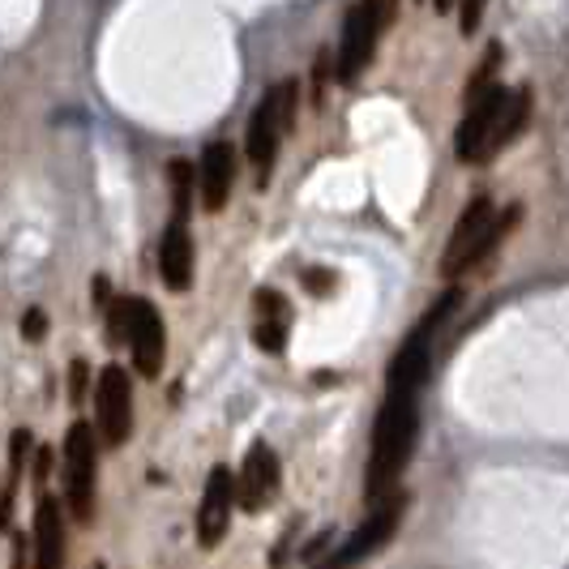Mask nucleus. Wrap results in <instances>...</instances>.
Listing matches in <instances>:
<instances>
[{
    "instance_id": "18",
    "label": "nucleus",
    "mask_w": 569,
    "mask_h": 569,
    "mask_svg": "<svg viewBox=\"0 0 569 569\" xmlns=\"http://www.w3.org/2000/svg\"><path fill=\"white\" fill-rule=\"evenodd\" d=\"M172 215L176 219H189V206H193V163H185V158H172Z\"/></svg>"
},
{
    "instance_id": "22",
    "label": "nucleus",
    "mask_w": 569,
    "mask_h": 569,
    "mask_svg": "<svg viewBox=\"0 0 569 569\" xmlns=\"http://www.w3.org/2000/svg\"><path fill=\"white\" fill-rule=\"evenodd\" d=\"M43 334H48V313L34 304V309L22 313V339H27V343H43Z\"/></svg>"
},
{
    "instance_id": "23",
    "label": "nucleus",
    "mask_w": 569,
    "mask_h": 569,
    "mask_svg": "<svg viewBox=\"0 0 569 569\" xmlns=\"http://www.w3.org/2000/svg\"><path fill=\"white\" fill-rule=\"evenodd\" d=\"M304 287H309L313 296H325V291H334V270H309V275H304Z\"/></svg>"
},
{
    "instance_id": "20",
    "label": "nucleus",
    "mask_w": 569,
    "mask_h": 569,
    "mask_svg": "<svg viewBox=\"0 0 569 569\" xmlns=\"http://www.w3.org/2000/svg\"><path fill=\"white\" fill-rule=\"evenodd\" d=\"M501 56H506V52H501V43H488V52H484V61H479V69H475V77L467 82V91H463V103L479 99L488 86H497V82H493V69L501 64Z\"/></svg>"
},
{
    "instance_id": "3",
    "label": "nucleus",
    "mask_w": 569,
    "mask_h": 569,
    "mask_svg": "<svg viewBox=\"0 0 569 569\" xmlns=\"http://www.w3.org/2000/svg\"><path fill=\"white\" fill-rule=\"evenodd\" d=\"M514 219H518V210H509L506 219H497V206H493L488 197H475L472 206L458 215L449 240H445V254H442L445 279H458V275L472 270L475 261H484V257L506 240V231L514 227Z\"/></svg>"
},
{
    "instance_id": "4",
    "label": "nucleus",
    "mask_w": 569,
    "mask_h": 569,
    "mask_svg": "<svg viewBox=\"0 0 569 569\" xmlns=\"http://www.w3.org/2000/svg\"><path fill=\"white\" fill-rule=\"evenodd\" d=\"M296 99H300V86L291 77L275 82L254 107V116H249L245 155L257 167V185H270V176H275V163H279V151H283V133L296 121Z\"/></svg>"
},
{
    "instance_id": "9",
    "label": "nucleus",
    "mask_w": 569,
    "mask_h": 569,
    "mask_svg": "<svg viewBox=\"0 0 569 569\" xmlns=\"http://www.w3.org/2000/svg\"><path fill=\"white\" fill-rule=\"evenodd\" d=\"M403 509H407L403 497H394V501H385V506L373 509V514H369V518H364V523L343 539V548L330 557V566L325 569H351V566H360L364 557H373L377 548H385L390 536L399 531V523H403Z\"/></svg>"
},
{
    "instance_id": "12",
    "label": "nucleus",
    "mask_w": 569,
    "mask_h": 569,
    "mask_svg": "<svg viewBox=\"0 0 569 569\" xmlns=\"http://www.w3.org/2000/svg\"><path fill=\"white\" fill-rule=\"evenodd\" d=\"M158 275L167 291H189L193 287V236L189 219H167L163 236H158Z\"/></svg>"
},
{
    "instance_id": "2",
    "label": "nucleus",
    "mask_w": 569,
    "mask_h": 569,
    "mask_svg": "<svg viewBox=\"0 0 569 569\" xmlns=\"http://www.w3.org/2000/svg\"><path fill=\"white\" fill-rule=\"evenodd\" d=\"M107 339L121 348L128 343L133 369L142 377H158L163 360H167V325L151 300L128 296V300H112L107 304Z\"/></svg>"
},
{
    "instance_id": "14",
    "label": "nucleus",
    "mask_w": 569,
    "mask_h": 569,
    "mask_svg": "<svg viewBox=\"0 0 569 569\" xmlns=\"http://www.w3.org/2000/svg\"><path fill=\"white\" fill-rule=\"evenodd\" d=\"M34 569H64V509L48 493L34 506Z\"/></svg>"
},
{
    "instance_id": "7",
    "label": "nucleus",
    "mask_w": 569,
    "mask_h": 569,
    "mask_svg": "<svg viewBox=\"0 0 569 569\" xmlns=\"http://www.w3.org/2000/svg\"><path fill=\"white\" fill-rule=\"evenodd\" d=\"M95 433L112 449L133 437V381L121 364H107L95 381Z\"/></svg>"
},
{
    "instance_id": "8",
    "label": "nucleus",
    "mask_w": 569,
    "mask_h": 569,
    "mask_svg": "<svg viewBox=\"0 0 569 569\" xmlns=\"http://www.w3.org/2000/svg\"><path fill=\"white\" fill-rule=\"evenodd\" d=\"M506 103H509V91L501 82L488 86L484 95L467 103L463 125L454 133V155L463 158V163H484V158H493V137H497V125H501Z\"/></svg>"
},
{
    "instance_id": "13",
    "label": "nucleus",
    "mask_w": 569,
    "mask_h": 569,
    "mask_svg": "<svg viewBox=\"0 0 569 569\" xmlns=\"http://www.w3.org/2000/svg\"><path fill=\"white\" fill-rule=\"evenodd\" d=\"M231 185H236V151L227 142H210L201 151V163H197V189H201V206L210 215H219L231 197Z\"/></svg>"
},
{
    "instance_id": "1",
    "label": "nucleus",
    "mask_w": 569,
    "mask_h": 569,
    "mask_svg": "<svg viewBox=\"0 0 569 569\" xmlns=\"http://www.w3.org/2000/svg\"><path fill=\"white\" fill-rule=\"evenodd\" d=\"M415 437H420V412L415 399H390L381 403L377 424H373V449H369V475H364V497L381 501L399 475L407 472L415 454Z\"/></svg>"
},
{
    "instance_id": "5",
    "label": "nucleus",
    "mask_w": 569,
    "mask_h": 569,
    "mask_svg": "<svg viewBox=\"0 0 569 569\" xmlns=\"http://www.w3.org/2000/svg\"><path fill=\"white\" fill-rule=\"evenodd\" d=\"M99 488V433L86 420H73L64 433V509L77 523L95 518Z\"/></svg>"
},
{
    "instance_id": "10",
    "label": "nucleus",
    "mask_w": 569,
    "mask_h": 569,
    "mask_svg": "<svg viewBox=\"0 0 569 569\" xmlns=\"http://www.w3.org/2000/svg\"><path fill=\"white\" fill-rule=\"evenodd\" d=\"M279 484H283V467H279V454L266 442H257L240 472H236V506L245 514H257L261 506H270L279 497Z\"/></svg>"
},
{
    "instance_id": "25",
    "label": "nucleus",
    "mask_w": 569,
    "mask_h": 569,
    "mask_svg": "<svg viewBox=\"0 0 569 569\" xmlns=\"http://www.w3.org/2000/svg\"><path fill=\"white\" fill-rule=\"evenodd\" d=\"M479 4H463V13H458V22H463V34H472L475 31V22H479Z\"/></svg>"
},
{
    "instance_id": "17",
    "label": "nucleus",
    "mask_w": 569,
    "mask_h": 569,
    "mask_svg": "<svg viewBox=\"0 0 569 569\" xmlns=\"http://www.w3.org/2000/svg\"><path fill=\"white\" fill-rule=\"evenodd\" d=\"M463 300H467V291H463V287H449V291H445L442 300H437V304H433L428 313L420 317V325H415V330L407 334V339H415V343H428V339H433V334L442 330L445 321L454 317V309H458Z\"/></svg>"
},
{
    "instance_id": "15",
    "label": "nucleus",
    "mask_w": 569,
    "mask_h": 569,
    "mask_svg": "<svg viewBox=\"0 0 569 569\" xmlns=\"http://www.w3.org/2000/svg\"><path fill=\"white\" fill-rule=\"evenodd\" d=\"M424 381H428V343L407 339L385 369V394L390 399H415L424 390Z\"/></svg>"
},
{
    "instance_id": "6",
    "label": "nucleus",
    "mask_w": 569,
    "mask_h": 569,
    "mask_svg": "<svg viewBox=\"0 0 569 569\" xmlns=\"http://www.w3.org/2000/svg\"><path fill=\"white\" fill-rule=\"evenodd\" d=\"M390 18H394V9L377 4V0L351 4L348 18H343V43H339V82H355L369 69L373 52H377V39Z\"/></svg>"
},
{
    "instance_id": "16",
    "label": "nucleus",
    "mask_w": 569,
    "mask_h": 569,
    "mask_svg": "<svg viewBox=\"0 0 569 569\" xmlns=\"http://www.w3.org/2000/svg\"><path fill=\"white\" fill-rule=\"evenodd\" d=\"M527 116H531V86H518V91H509V103H506V112H501V125H497V137H493V155L506 151L509 142L523 133Z\"/></svg>"
},
{
    "instance_id": "19",
    "label": "nucleus",
    "mask_w": 569,
    "mask_h": 569,
    "mask_svg": "<svg viewBox=\"0 0 569 569\" xmlns=\"http://www.w3.org/2000/svg\"><path fill=\"white\" fill-rule=\"evenodd\" d=\"M254 309H257V321H270V325H291V304H287L283 291H275V287H257Z\"/></svg>"
},
{
    "instance_id": "11",
    "label": "nucleus",
    "mask_w": 569,
    "mask_h": 569,
    "mask_svg": "<svg viewBox=\"0 0 569 569\" xmlns=\"http://www.w3.org/2000/svg\"><path fill=\"white\" fill-rule=\"evenodd\" d=\"M231 514H236V472L219 463L210 479H206V493H201V506H197V544L201 548H219L231 527Z\"/></svg>"
},
{
    "instance_id": "21",
    "label": "nucleus",
    "mask_w": 569,
    "mask_h": 569,
    "mask_svg": "<svg viewBox=\"0 0 569 569\" xmlns=\"http://www.w3.org/2000/svg\"><path fill=\"white\" fill-rule=\"evenodd\" d=\"M86 390H91V364L86 360H73L69 364V403L82 407L86 403Z\"/></svg>"
},
{
    "instance_id": "24",
    "label": "nucleus",
    "mask_w": 569,
    "mask_h": 569,
    "mask_svg": "<svg viewBox=\"0 0 569 569\" xmlns=\"http://www.w3.org/2000/svg\"><path fill=\"white\" fill-rule=\"evenodd\" d=\"M48 472H52V449L48 445H34V484L39 488L48 484Z\"/></svg>"
}]
</instances>
